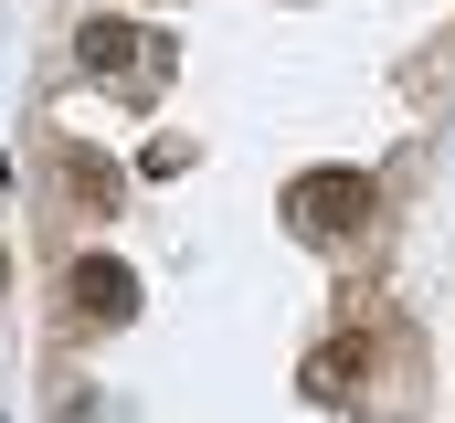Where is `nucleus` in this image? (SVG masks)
Wrapping results in <instances>:
<instances>
[{
	"label": "nucleus",
	"instance_id": "f257e3e1",
	"mask_svg": "<svg viewBox=\"0 0 455 423\" xmlns=\"http://www.w3.org/2000/svg\"><path fill=\"white\" fill-rule=\"evenodd\" d=\"M371 202H381V191H371V170H307V180L286 191V222H297L307 243H339V233L371 222Z\"/></svg>",
	"mask_w": 455,
	"mask_h": 423
},
{
	"label": "nucleus",
	"instance_id": "7ed1b4c3",
	"mask_svg": "<svg viewBox=\"0 0 455 423\" xmlns=\"http://www.w3.org/2000/svg\"><path fill=\"white\" fill-rule=\"evenodd\" d=\"M360 371H371V349L339 339V349H318V360H307V392H318V403H360Z\"/></svg>",
	"mask_w": 455,
	"mask_h": 423
},
{
	"label": "nucleus",
	"instance_id": "423d86ee",
	"mask_svg": "<svg viewBox=\"0 0 455 423\" xmlns=\"http://www.w3.org/2000/svg\"><path fill=\"white\" fill-rule=\"evenodd\" d=\"M0 286H11V254H0Z\"/></svg>",
	"mask_w": 455,
	"mask_h": 423
},
{
	"label": "nucleus",
	"instance_id": "39448f33",
	"mask_svg": "<svg viewBox=\"0 0 455 423\" xmlns=\"http://www.w3.org/2000/svg\"><path fill=\"white\" fill-rule=\"evenodd\" d=\"M64 191H75L85 212H116V159H96V148L75 138V148H64Z\"/></svg>",
	"mask_w": 455,
	"mask_h": 423
},
{
	"label": "nucleus",
	"instance_id": "20e7f679",
	"mask_svg": "<svg viewBox=\"0 0 455 423\" xmlns=\"http://www.w3.org/2000/svg\"><path fill=\"white\" fill-rule=\"evenodd\" d=\"M138 43H148V32H127V21H85V32H75L85 75H127V64H138Z\"/></svg>",
	"mask_w": 455,
	"mask_h": 423
},
{
	"label": "nucleus",
	"instance_id": "f03ea898",
	"mask_svg": "<svg viewBox=\"0 0 455 423\" xmlns=\"http://www.w3.org/2000/svg\"><path fill=\"white\" fill-rule=\"evenodd\" d=\"M75 307L96 317V328H116V317H138V275H127L116 254H85V265H75Z\"/></svg>",
	"mask_w": 455,
	"mask_h": 423
}]
</instances>
